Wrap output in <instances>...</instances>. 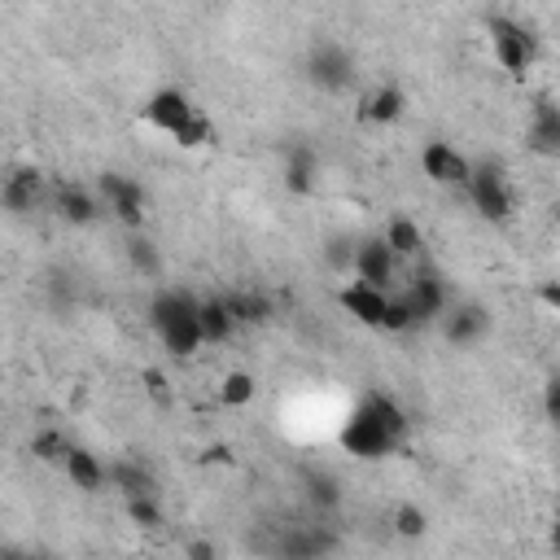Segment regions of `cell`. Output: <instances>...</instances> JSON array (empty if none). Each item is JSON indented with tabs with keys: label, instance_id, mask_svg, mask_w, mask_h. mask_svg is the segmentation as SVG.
<instances>
[{
	"label": "cell",
	"instance_id": "cell-1",
	"mask_svg": "<svg viewBox=\"0 0 560 560\" xmlns=\"http://www.w3.org/2000/svg\"><path fill=\"white\" fill-rule=\"evenodd\" d=\"M337 438H341L346 455H354V459H385V455H394V451L402 446V438H407V416H402V407H398L394 398H385V394H363V398H354V407L346 411Z\"/></svg>",
	"mask_w": 560,
	"mask_h": 560
},
{
	"label": "cell",
	"instance_id": "cell-2",
	"mask_svg": "<svg viewBox=\"0 0 560 560\" xmlns=\"http://www.w3.org/2000/svg\"><path fill=\"white\" fill-rule=\"evenodd\" d=\"M144 122H149L158 136L175 140V144H201V140L210 136V118H206V109H201L197 101H188L179 88H162V92H153V96L144 101Z\"/></svg>",
	"mask_w": 560,
	"mask_h": 560
},
{
	"label": "cell",
	"instance_id": "cell-3",
	"mask_svg": "<svg viewBox=\"0 0 560 560\" xmlns=\"http://www.w3.org/2000/svg\"><path fill=\"white\" fill-rule=\"evenodd\" d=\"M486 48H490V61L512 79H521L538 66V39L516 18H490L486 22Z\"/></svg>",
	"mask_w": 560,
	"mask_h": 560
},
{
	"label": "cell",
	"instance_id": "cell-4",
	"mask_svg": "<svg viewBox=\"0 0 560 560\" xmlns=\"http://www.w3.org/2000/svg\"><path fill=\"white\" fill-rule=\"evenodd\" d=\"M468 166H472V158H464L451 140H429L424 149H420V171H424V179H433L438 188H464V179H468Z\"/></svg>",
	"mask_w": 560,
	"mask_h": 560
}]
</instances>
